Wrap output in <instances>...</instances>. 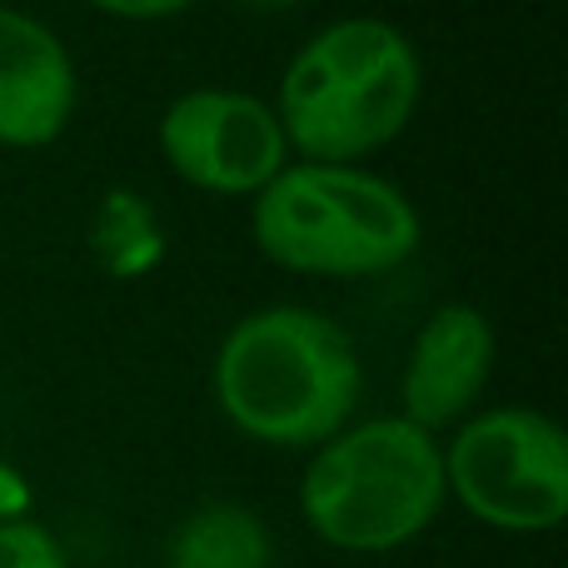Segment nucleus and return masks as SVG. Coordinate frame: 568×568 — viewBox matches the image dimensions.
Masks as SVG:
<instances>
[{
	"mask_svg": "<svg viewBox=\"0 0 568 568\" xmlns=\"http://www.w3.org/2000/svg\"><path fill=\"white\" fill-rule=\"evenodd\" d=\"M494 324L484 310L449 300L414 329L409 359L399 374V419L419 424L424 434L454 429L474 414L494 374Z\"/></svg>",
	"mask_w": 568,
	"mask_h": 568,
	"instance_id": "7",
	"label": "nucleus"
},
{
	"mask_svg": "<svg viewBox=\"0 0 568 568\" xmlns=\"http://www.w3.org/2000/svg\"><path fill=\"white\" fill-rule=\"evenodd\" d=\"M0 568H70V559L40 519H0Z\"/></svg>",
	"mask_w": 568,
	"mask_h": 568,
	"instance_id": "11",
	"label": "nucleus"
},
{
	"mask_svg": "<svg viewBox=\"0 0 568 568\" xmlns=\"http://www.w3.org/2000/svg\"><path fill=\"white\" fill-rule=\"evenodd\" d=\"M160 155L185 185L220 200H255L290 165L275 105L250 90L200 85L165 105L155 125Z\"/></svg>",
	"mask_w": 568,
	"mask_h": 568,
	"instance_id": "6",
	"label": "nucleus"
},
{
	"mask_svg": "<svg viewBox=\"0 0 568 568\" xmlns=\"http://www.w3.org/2000/svg\"><path fill=\"white\" fill-rule=\"evenodd\" d=\"M235 6H250V10H290L300 0H235Z\"/></svg>",
	"mask_w": 568,
	"mask_h": 568,
	"instance_id": "13",
	"label": "nucleus"
},
{
	"mask_svg": "<svg viewBox=\"0 0 568 568\" xmlns=\"http://www.w3.org/2000/svg\"><path fill=\"white\" fill-rule=\"evenodd\" d=\"M419 90V50L394 20L344 16L294 50L270 105L294 160L364 165L409 130Z\"/></svg>",
	"mask_w": 568,
	"mask_h": 568,
	"instance_id": "2",
	"label": "nucleus"
},
{
	"mask_svg": "<svg viewBox=\"0 0 568 568\" xmlns=\"http://www.w3.org/2000/svg\"><path fill=\"white\" fill-rule=\"evenodd\" d=\"M449 504L444 444L399 414L349 419L310 449L300 474V514L320 544L339 554H394L414 544Z\"/></svg>",
	"mask_w": 568,
	"mask_h": 568,
	"instance_id": "3",
	"label": "nucleus"
},
{
	"mask_svg": "<svg viewBox=\"0 0 568 568\" xmlns=\"http://www.w3.org/2000/svg\"><path fill=\"white\" fill-rule=\"evenodd\" d=\"M444 489L484 529H559L568 514V439L559 419L524 404L469 414L444 444Z\"/></svg>",
	"mask_w": 568,
	"mask_h": 568,
	"instance_id": "5",
	"label": "nucleus"
},
{
	"mask_svg": "<svg viewBox=\"0 0 568 568\" xmlns=\"http://www.w3.org/2000/svg\"><path fill=\"white\" fill-rule=\"evenodd\" d=\"M85 6L105 10V16H115V20H170V16H180V10H190L195 0H85Z\"/></svg>",
	"mask_w": 568,
	"mask_h": 568,
	"instance_id": "12",
	"label": "nucleus"
},
{
	"mask_svg": "<svg viewBox=\"0 0 568 568\" xmlns=\"http://www.w3.org/2000/svg\"><path fill=\"white\" fill-rule=\"evenodd\" d=\"M210 389L250 444L320 449L359 409L364 364L339 320L304 304H265L225 329Z\"/></svg>",
	"mask_w": 568,
	"mask_h": 568,
	"instance_id": "1",
	"label": "nucleus"
},
{
	"mask_svg": "<svg viewBox=\"0 0 568 568\" xmlns=\"http://www.w3.org/2000/svg\"><path fill=\"white\" fill-rule=\"evenodd\" d=\"M95 245H100V255L110 260V270H115V275H145V270L160 260L165 240H160L155 215H150L145 200L110 195L105 205H100Z\"/></svg>",
	"mask_w": 568,
	"mask_h": 568,
	"instance_id": "10",
	"label": "nucleus"
},
{
	"mask_svg": "<svg viewBox=\"0 0 568 568\" xmlns=\"http://www.w3.org/2000/svg\"><path fill=\"white\" fill-rule=\"evenodd\" d=\"M165 568H275V534L250 504H195L170 529Z\"/></svg>",
	"mask_w": 568,
	"mask_h": 568,
	"instance_id": "9",
	"label": "nucleus"
},
{
	"mask_svg": "<svg viewBox=\"0 0 568 568\" xmlns=\"http://www.w3.org/2000/svg\"><path fill=\"white\" fill-rule=\"evenodd\" d=\"M80 75L65 40L40 16L0 6V145L45 150L65 135Z\"/></svg>",
	"mask_w": 568,
	"mask_h": 568,
	"instance_id": "8",
	"label": "nucleus"
},
{
	"mask_svg": "<svg viewBox=\"0 0 568 568\" xmlns=\"http://www.w3.org/2000/svg\"><path fill=\"white\" fill-rule=\"evenodd\" d=\"M250 235L270 265L310 280H364L399 270L424 225L394 180L364 165L290 160L255 200Z\"/></svg>",
	"mask_w": 568,
	"mask_h": 568,
	"instance_id": "4",
	"label": "nucleus"
}]
</instances>
